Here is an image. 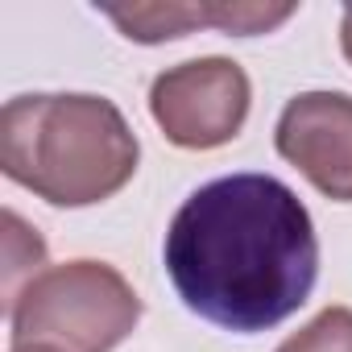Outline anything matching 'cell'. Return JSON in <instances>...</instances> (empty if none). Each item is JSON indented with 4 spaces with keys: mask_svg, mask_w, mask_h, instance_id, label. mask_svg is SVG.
<instances>
[{
    "mask_svg": "<svg viewBox=\"0 0 352 352\" xmlns=\"http://www.w3.org/2000/svg\"><path fill=\"white\" fill-rule=\"evenodd\" d=\"M340 46H344V58L352 63V9H348L344 21H340Z\"/></svg>",
    "mask_w": 352,
    "mask_h": 352,
    "instance_id": "10",
    "label": "cell"
},
{
    "mask_svg": "<svg viewBox=\"0 0 352 352\" xmlns=\"http://www.w3.org/2000/svg\"><path fill=\"white\" fill-rule=\"evenodd\" d=\"M278 352H352V311L348 307H323L307 327L286 336Z\"/></svg>",
    "mask_w": 352,
    "mask_h": 352,
    "instance_id": "8",
    "label": "cell"
},
{
    "mask_svg": "<svg viewBox=\"0 0 352 352\" xmlns=\"http://www.w3.org/2000/svg\"><path fill=\"white\" fill-rule=\"evenodd\" d=\"M108 21L129 42L157 46V42L187 38L191 30L208 25V9L204 5H133V9H108Z\"/></svg>",
    "mask_w": 352,
    "mask_h": 352,
    "instance_id": "6",
    "label": "cell"
},
{
    "mask_svg": "<svg viewBox=\"0 0 352 352\" xmlns=\"http://www.w3.org/2000/svg\"><path fill=\"white\" fill-rule=\"evenodd\" d=\"M137 133L104 96H17L0 112L5 179L54 208H91L112 199L137 174Z\"/></svg>",
    "mask_w": 352,
    "mask_h": 352,
    "instance_id": "2",
    "label": "cell"
},
{
    "mask_svg": "<svg viewBox=\"0 0 352 352\" xmlns=\"http://www.w3.org/2000/svg\"><path fill=\"white\" fill-rule=\"evenodd\" d=\"M274 145L319 195L336 204H352V96L348 91L294 96L278 116Z\"/></svg>",
    "mask_w": 352,
    "mask_h": 352,
    "instance_id": "5",
    "label": "cell"
},
{
    "mask_svg": "<svg viewBox=\"0 0 352 352\" xmlns=\"http://www.w3.org/2000/svg\"><path fill=\"white\" fill-rule=\"evenodd\" d=\"M9 352H50V348H42V344H13Z\"/></svg>",
    "mask_w": 352,
    "mask_h": 352,
    "instance_id": "11",
    "label": "cell"
},
{
    "mask_svg": "<svg viewBox=\"0 0 352 352\" xmlns=\"http://www.w3.org/2000/svg\"><path fill=\"white\" fill-rule=\"evenodd\" d=\"M208 9V25L220 30V34H236V38H253V34H265L282 21H290L298 9L294 5H204Z\"/></svg>",
    "mask_w": 352,
    "mask_h": 352,
    "instance_id": "9",
    "label": "cell"
},
{
    "mask_svg": "<svg viewBox=\"0 0 352 352\" xmlns=\"http://www.w3.org/2000/svg\"><path fill=\"white\" fill-rule=\"evenodd\" d=\"M0 220H5V311H9L13 298L25 290L21 270L42 274V265H46V241L13 208H5V216H0Z\"/></svg>",
    "mask_w": 352,
    "mask_h": 352,
    "instance_id": "7",
    "label": "cell"
},
{
    "mask_svg": "<svg viewBox=\"0 0 352 352\" xmlns=\"http://www.w3.org/2000/svg\"><path fill=\"white\" fill-rule=\"evenodd\" d=\"M166 274L212 327L253 336L290 319L319 282V236L274 174H224L183 199L166 228Z\"/></svg>",
    "mask_w": 352,
    "mask_h": 352,
    "instance_id": "1",
    "label": "cell"
},
{
    "mask_svg": "<svg viewBox=\"0 0 352 352\" xmlns=\"http://www.w3.org/2000/svg\"><path fill=\"white\" fill-rule=\"evenodd\" d=\"M141 298L108 261H63L42 270L9 307V340L50 352H112L133 336Z\"/></svg>",
    "mask_w": 352,
    "mask_h": 352,
    "instance_id": "3",
    "label": "cell"
},
{
    "mask_svg": "<svg viewBox=\"0 0 352 352\" xmlns=\"http://www.w3.org/2000/svg\"><path fill=\"white\" fill-rule=\"evenodd\" d=\"M253 104V83L241 63L224 54L179 63L153 79L149 116L179 149H220L228 145Z\"/></svg>",
    "mask_w": 352,
    "mask_h": 352,
    "instance_id": "4",
    "label": "cell"
}]
</instances>
